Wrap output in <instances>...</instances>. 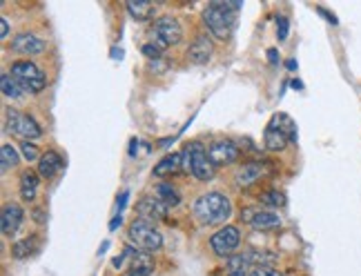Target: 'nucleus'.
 Masks as SVG:
<instances>
[{"instance_id": "nucleus-33", "label": "nucleus", "mask_w": 361, "mask_h": 276, "mask_svg": "<svg viewBox=\"0 0 361 276\" xmlns=\"http://www.w3.org/2000/svg\"><path fill=\"white\" fill-rule=\"evenodd\" d=\"M125 203H128V192H123V194H121V201H118V210H123Z\"/></svg>"}, {"instance_id": "nucleus-19", "label": "nucleus", "mask_w": 361, "mask_h": 276, "mask_svg": "<svg viewBox=\"0 0 361 276\" xmlns=\"http://www.w3.org/2000/svg\"><path fill=\"white\" fill-rule=\"evenodd\" d=\"M226 270H228V276H252L255 265L247 254H234L228 258Z\"/></svg>"}, {"instance_id": "nucleus-24", "label": "nucleus", "mask_w": 361, "mask_h": 276, "mask_svg": "<svg viewBox=\"0 0 361 276\" xmlns=\"http://www.w3.org/2000/svg\"><path fill=\"white\" fill-rule=\"evenodd\" d=\"M0 163H3V170L16 168L18 165V151L13 149L9 143H5L3 147H0Z\"/></svg>"}, {"instance_id": "nucleus-9", "label": "nucleus", "mask_w": 361, "mask_h": 276, "mask_svg": "<svg viewBox=\"0 0 361 276\" xmlns=\"http://www.w3.org/2000/svg\"><path fill=\"white\" fill-rule=\"evenodd\" d=\"M239 243H241V234H239V227H234V225H226L216 230L210 239L212 252L219 256H232V252L237 250Z\"/></svg>"}, {"instance_id": "nucleus-15", "label": "nucleus", "mask_w": 361, "mask_h": 276, "mask_svg": "<svg viewBox=\"0 0 361 276\" xmlns=\"http://www.w3.org/2000/svg\"><path fill=\"white\" fill-rule=\"evenodd\" d=\"M170 207L163 205L157 196H145L136 203V212L138 218H145V220H157V218H165Z\"/></svg>"}, {"instance_id": "nucleus-25", "label": "nucleus", "mask_w": 361, "mask_h": 276, "mask_svg": "<svg viewBox=\"0 0 361 276\" xmlns=\"http://www.w3.org/2000/svg\"><path fill=\"white\" fill-rule=\"evenodd\" d=\"M261 203H263V205H268V207H281L286 201H283V194H281V192L268 189V192H263V194H261Z\"/></svg>"}, {"instance_id": "nucleus-30", "label": "nucleus", "mask_w": 361, "mask_h": 276, "mask_svg": "<svg viewBox=\"0 0 361 276\" xmlns=\"http://www.w3.org/2000/svg\"><path fill=\"white\" fill-rule=\"evenodd\" d=\"M161 51H163V49H159V47H157L154 43H149V45H143V54H145L147 58H154V61H157V58H161Z\"/></svg>"}, {"instance_id": "nucleus-16", "label": "nucleus", "mask_w": 361, "mask_h": 276, "mask_svg": "<svg viewBox=\"0 0 361 276\" xmlns=\"http://www.w3.org/2000/svg\"><path fill=\"white\" fill-rule=\"evenodd\" d=\"M63 168H65V161H63V156L59 154V151H54V149L45 151V154L40 156V161H38V174L43 178H54Z\"/></svg>"}, {"instance_id": "nucleus-4", "label": "nucleus", "mask_w": 361, "mask_h": 276, "mask_svg": "<svg viewBox=\"0 0 361 276\" xmlns=\"http://www.w3.org/2000/svg\"><path fill=\"white\" fill-rule=\"evenodd\" d=\"M128 241L130 245L138 247V250H143V252H159L163 247V237L154 227V223L145 218H138V216L128 227Z\"/></svg>"}, {"instance_id": "nucleus-2", "label": "nucleus", "mask_w": 361, "mask_h": 276, "mask_svg": "<svg viewBox=\"0 0 361 276\" xmlns=\"http://www.w3.org/2000/svg\"><path fill=\"white\" fill-rule=\"evenodd\" d=\"M232 214V205L230 199L221 192H207L201 194L194 201V216L199 218V223L203 225H219L226 223Z\"/></svg>"}, {"instance_id": "nucleus-13", "label": "nucleus", "mask_w": 361, "mask_h": 276, "mask_svg": "<svg viewBox=\"0 0 361 276\" xmlns=\"http://www.w3.org/2000/svg\"><path fill=\"white\" fill-rule=\"evenodd\" d=\"M212 51H214L212 38L207 34H199L197 38H194V43L190 45V49H188V58L194 65H205L207 61H210Z\"/></svg>"}, {"instance_id": "nucleus-34", "label": "nucleus", "mask_w": 361, "mask_h": 276, "mask_svg": "<svg viewBox=\"0 0 361 276\" xmlns=\"http://www.w3.org/2000/svg\"><path fill=\"white\" fill-rule=\"evenodd\" d=\"M268 56H270V63H272V65H274L276 61H279V58H276V49H270V51H268Z\"/></svg>"}, {"instance_id": "nucleus-20", "label": "nucleus", "mask_w": 361, "mask_h": 276, "mask_svg": "<svg viewBox=\"0 0 361 276\" xmlns=\"http://www.w3.org/2000/svg\"><path fill=\"white\" fill-rule=\"evenodd\" d=\"M128 11L134 20L145 23L154 16V3H149V0H128Z\"/></svg>"}, {"instance_id": "nucleus-22", "label": "nucleus", "mask_w": 361, "mask_h": 276, "mask_svg": "<svg viewBox=\"0 0 361 276\" xmlns=\"http://www.w3.org/2000/svg\"><path fill=\"white\" fill-rule=\"evenodd\" d=\"M154 196L168 207H176L180 203V194L176 192V187H172L170 183H159L154 189Z\"/></svg>"}, {"instance_id": "nucleus-7", "label": "nucleus", "mask_w": 361, "mask_h": 276, "mask_svg": "<svg viewBox=\"0 0 361 276\" xmlns=\"http://www.w3.org/2000/svg\"><path fill=\"white\" fill-rule=\"evenodd\" d=\"M180 38H183V27L174 16H161L154 23V30H152V43H154L159 49L178 45Z\"/></svg>"}, {"instance_id": "nucleus-11", "label": "nucleus", "mask_w": 361, "mask_h": 276, "mask_svg": "<svg viewBox=\"0 0 361 276\" xmlns=\"http://www.w3.org/2000/svg\"><path fill=\"white\" fill-rule=\"evenodd\" d=\"M207 156H210L214 168H219V165L237 163L239 156H241V151H239V147L234 145L232 141H214L210 147H207Z\"/></svg>"}, {"instance_id": "nucleus-8", "label": "nucleus", "mask_w": 361, "mask_h": 276, "mask_svg": "<svg viewBox=\"0 0 361 276\" xmlns=\"http://www.w3.org/2000/svg\"><path fill=\"white\" fill-rule=\"evenodd\" d=\"M7 127L11 134L25 138V141H36V138L43 136L38 123L30 114L16 112V109H7Z\"/></svg>"}, {"instance_id": "nucleus-10", "label": "nucleus", "mask_w": 361, "mask_h": 276, "mask_svg": "<svg viewBox=\"0 0 361 276\" xmlns=\"http://www.w3.org/2000/svg\"><path fill=\"white\" fill-rule=\"evenodd\" d=\"M241 218L255 230H274L281 225V218L272 210H259V207H243Z\"/></svg>"}, {"instance_id": "nucleus-21", "label": "nucleus", "mask_w": 361, "mask_h": 276, "mask_svg": "<svg viewBox=\"0 0 361 276\" xmlns=\"http://www.w3.org/2000/svg\"><path fill=\"white\" fill-rule=\"evenodd\" d=\"M40 174L36 172H25L23 178H20V199L27 201V203H32L38 194V185H40Z\"/></svg>"}, {"instance_id": "nucleus-14", "label": "nucleus", "mask_w": 361, "mask_h": 276, "mask_svg": "<svg viewBox=\"0 0 361 276\" xmlns=\"http://www.w3.org/2000/svg\"><path fill=\"white\" fill-rule=\"evenodd\" d=\"M23 218H25V212H23L20 205L7 203L3 207V218H0V225H3V234H5V237H13V234L20 230Z\"/></svg>"}, {"instance_id": "nucleus-18", "label": "nucleus", "mask_w": 361, "mask_h": 276, "mask_svg": "<svg viewBox=\"0 0 361 276\" xmlns=\"http://www.w3.org/2000/svg\"><path fill=\"white\" fill-rule=\"evenodd\" d=\"M185 158H183V154H178V151H174V154H168L165 156L161 163H157V168H154V174L157 178H168V176H172V174H176L180 168H183V163Z\"/></svg>"}, {"instance_id": "nucleus-28", "label": "nucleus", "mask_w": 361, "mask_h": 276, "mask_svg": "<svg viewBox=\"0 0 361 276\" xmlns=\"http://www.w3.org/2000/svg\"><path fill=\"white\" fill-rule=\"evenodd\" d=\"M288 30H290L288 18H283V16L276 18V36H279V40H286L288 38Z\"/></svg>"}, {"instance_id": "nucleus-3", "label": "nucleus", "mask_w": 361, "mask_h": 276, "mask_svg": "<svg viewBox=\"0 0 361 276\" xmlns=\"http://www.w3.org/2000/svg\"><path fill=\"white\" fill-rule=\"evenodd\" d=\"M263 143L270 151H281L290 143H297V125L288 114H274L263 132Z\"/></svg>"}, {"instance_id": "nucleus-26", "label": "nucleus", "mask_w": 361, "mask_h": 276, "mask_svg": "<svg viewBox=\"0 0 361 276\" xmlns=\"http://www.w3.org/2000/svg\"><path fill=\"white\" fill-rule=\"evenodd\" d=\"M34 250V241L30 239H25V241H18V243H13L11 247V254L16 256V258H25V256H30Z\"/></svg>"}, {"instance_id": "nucleus-5", "label": "nucleus", "mask_w": 361, "mask_h": 276, "mask_svg": "<svg viewBox=\"0 0 361 276\" xmlns=\"http://www.w3.org/2000/svg\"><path fill=\"white\" fill-rule=\"evenodd\" d=\"M9 74L13 76V80L18 82L23 92H30V94H40L47 85V76L43 74V69L32 61L11 63Z\"/></svg>"}, {"instance_id": "nucleus-17", "label": "nucleus", "mask_w": 361, "mask_h": 276, "mask_svg": "<svg viewBox=\"0 0 361 276\" xmlns=\"http://www.w3.org/2000/svg\"><path fill=\"white\" fill-rule=\"evenodd\" d=\"M263 176V163H257V161H250V163H243L239 172H237V185L239 187H250L255 185L259 178Z\"/></svg>"}, {"instance_id": "nucleus-12", "label": "nucleus", "mask_w": 361, "mask_h": 276, "mask_svg": "<svg viewBox=\"0 0 361 276\" xmlns=\"http://www.w3.org/2000/svg\"><path fill=\"white\" fill-rule=\"evenodd\" d=\"M11 49L25 54V56H36V54H43L47 49V43L43 38H38L36 34H18L11 40Z\"/></svg>"}, {"instance_id": "nucleus-29", "label": "nucleus", "mask_w": 361, "mask_h": 276, "mask_svg": "<svg viewBox=\"0 0 361 276\" xmlns=\"http://www.w3.org/2000/svg\"><path fill=\"white\" fill-rule=\"evenodd\" d=\"M252 276H286L283 272L274 270V268H255Z\"/></svg>"}, {"instance_id": "nucleus-6", "label": "nucleus", "mask_w": 361, "mask_h": 276, "mask_svg": "<svg viewBox=\"0 0 361 276\" xmlns=\"http://www.w3.org/2000/svg\"><path fill=\"white\" fill-rule=\"evenodd\" d=\"M185 168L199 178V181H210L214 176V165L207 156V149L201 143H190V147L183 151Z\"/></svg>"}, {"instance_id": "nucleus-31", "label": "nucleus", "mask_w": 361, "mask_h": 276, "mask_svg": "<svg viewBox=\"0 0 361 276\" xmlns=\"http://www.w3.org/2000/svg\"><path fill=\"white\" fill-rule=\"evenodd\" d=\"M9 36V23H7V18L3 16V18H0V38H7Z\"/></svg>"}, {"instance_id": "nucleus-23", "label": "nucleus", "mask_w": 361, "mask_h": 276, "mask_svg": "<svg viewBox=\"0 0 361 276\" xmlns=\"http://www.w3.org/2000/svg\"><path fill=\"white\" fill-rule=\"evenodd\" d=\"M0 87H3V94L7 96V99H20V85L16 80H13L11 74H3L0 76Z\"/></svg>"}, {"instance_id": "nucleus-32", "label": "nucleus", "mask_w": 361, "mask_h": 276, "mask_svg": "<svg viewBox=\"0 0 361 276\" xmlns=\"http://www.w3.org/2000/svg\"><path fill=\"white\" fill-rule=\"evenodd\" d=\"M319 13H322V16H326L328 18V23H332V25H337V16H332V13H328L324 7H319Z\"/></svg>"}, {"instance_id": "nucleus-1", "label": "nucleus", "mask_w": 361, "mask_h": 276, "mask_svg": "<svg viewBox=\"0 0 361 276\" xmlns=\"http://www.w3.org/2000/svg\"><path fill=\"white\" fill-rule=\"evenodd\" d=\"M241 9V0H214V3L205 9L203 13V23L207 27V32L212 34L216 40H228L234 32V25H237V13Z\"/></svg>"}, {"instance_id": "nucleus-27", "label": "nucleus", "mask_w": 361, "mask_h": 276, "mask_svg": "<svg viewBox=\"0 0 361 276\" xmlns=\"http://www.w3.org/2000/svg\"><path fill=\"white\" fill-rule=\"evenodd\" d=\"M20 151H23V156L27 158V161H40V154H38V149H36V145L32 143V141H25L23 145H20Z\"/></svg>"}, {"instance_id": "nucleus-35", "label": "nucleus", "mask_w": 361, "mask_h": 276, "mask_svg": "<svg viewBox=\"0 0 361 276\" xmlns=\"http://www.w3.org/2000/svg\"><path fill=\"white\" fill-rule=\"evenodd\" d=\"M121 225V216H116L114 220H112V223H109V230H116Z\"/></svg>"}]
</instances>
